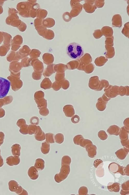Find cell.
Segmentation results:
<instances>
[{"mask_svg": "<svg viewBox=\"0 0 129 195\" xmlns=\"http://www.w3.org/2000/svg\"><path fill=\"white\" fill-rule=\"evenodd\" d=\"M66 51L68 55L74 59H80L84 54V50L82 46L76 42L69 44L67 46Z\"/></svg>", "mask_w": 129, "mask_h": 195, "instance_id": "1", "label": "cell"}, {"mask_svg": "<svg viewBox=\"0 0 129 195\" xmlns=\"http://www.w3.org/2000/svg\"><path fill=\"white\" fill-rule=\"evenodd\" d=\"M70 171L69 165H61L60 172L59 173L56 174L54 176L55 180L57 183H60L67 177Z\"/></svg>", "mask_w": 129, "mask_h": 195, "instance_id": "2", "label": "cell"}, {"mask_svg": "<svg viewBox=\"0 0 129 195\" xmlns=\"http://www.w3.org/2000/svg\"><path fill=\"white\" fill-rule=\"evenodd\" d=\"M8 185L9 189L11 192H15L19 195L28 194L27 191L15 180L10 181L8 183Z\"/></svg>", "mask_w": 129, "mask_h": 195, "instance_id": "3", "label": "cell"}, {"mask_svg": "<svg viewBox=\"0 0 129 195\" xmlns=\"http://www.w3.org/2000/svg\"><path fill=\"white\" fill-rule=\"evenodd\" d=\"M10 83L7 80L0 77V98L6 96L10 87Z\"/></svg>", "mask_w": 129, "mask_h": 195, "instance_id": "4", "label": "cell"}, {"mask_svg": "<svg viewBox=\"0 0 129 195\" xmlns=\"http://www.w3.org/2000/svg\"><path fill=\"white\" fill-rule=\"evenodd\" d=\"M6 161L7 165L12 166L19 164L20 163V160L19 156H12L7 157Z\"/></svg>", "mask_w": 129, "mask_h": 195, "instance_id": "5", "label": "cell"}, {"mask_svg": "<svg viewBox=\"0 0 129 195\" xmlns=\"http://www.w3.org/2000/svg\"><path fill=\"white\" fill-rule=\"evenodd\" d=\"M28 174L31 179L35 180L37 179L39 176L38 171L34 166H31L28 169Z\"/></svg>", "mask_w": 129, "mask_h": 195, "instance_id": "6", "label": "cell"}, {"mask_svg": "<svg viewBox=\"0 0 129 195\" xmlns=\"http://www.w3.org/2000/svg\"><path fill=\"white\" fill-rule=\"evenodd\" d=\"M63 110L65 116L67 117H71L75 114L74 109L71 105H66L64 106Z\"/></svg>", "mask_w": 129, "mask_h": 195, "instance_id": "7", "label": "cell"}, {"mask_svg": "<svg viewBox=\"0 0 129 195\" xmlns=\"http://www.w3.org/2000/svg\"><path fill=\"white\" fill-rule=\"evenodd\" d=\"M38 131L35 134V138L38 141H43L45 139V134L39 126H38Z\"/></svg>", "mask_w": 129, "mask_h": 195, "instance_id": "8", "label": "cell"}, {"mask_svg": "<svg viewBox=\"0 0 129 195\" xmlns=\"http://www.w3.org/2000/svg\"><path fill=\"white\" fill-rule=\"evenodd\" d=\"M45 163V161L43 159L38 158L35 161L34 166L38 170H42L44 168Z\"/></svg>", "mask_w": 129, "mask_h": 195, "instance_id": "9", "label": "cell"}, {"mask_svg": "<svg viewBox=\"0 0 129 195\" xmlns=\"http://www.w3.org/2000/svg\"><path fill=\"white\" fill-rule=\"evenodd\" d=\"M21 147L18 144H15L13 145L11 148L12 154L13 156H20V150Z\"/></svg>", "mask_w": 129, "mask_h": 195, "instance_id": "10", "label": "cell"}, {"mask_svg": "<svg viewBox=\"0 0 129 195\" xmlns=\"http://www.w3.org/2000/svg\"><path fill=\"white\" fill-rule=\"evenodd\" d=\"M41 149L43 154H47L49 152L50 149V144L46 142L42 143Z\"/></svg>", "mask_w": 129, "mask_h": 195, "instance_id": "11", "label": "cell"}, {"mask_svg": "<svg viewBox=\"0 0 129 195\" xmlns=\"http://www.w3.org/2000/svg\"><path fill=\"white\" fill-rule=\"evenodd\" d=\"M28 133L30 135L35 134L38 131V126L30 125L28 127Z\"/></svg>", "mask_w": 129, "mask_h": 195, "instance_id": "12", "label": "cell"}, {"mask_svg": "<svg viewBox=\"0 0 129 195\" xmlns=\"http://www.w3.org/2000/svg\"><path fill=\"white\" fill-rule=\"evenodd\" d=\"M64 139L63 134L61 133H57L54 136V139L56 142L59 144H61L63 142Z\"/></svg>", "mask_w": 129, "mask_h": 195, "instance_id": "13", "label": "cell"}, {"mask_svg": "<svg viewBox=\"0 0 129 195\" xmlns=\"http://www.w3.org/2000/svg\"><path fill=\"white\" fill-rule=\"evenodd\" d=\"M46 141L47 143H54V134L52 133H48L45 134Z\"/></svg>", "mask_w": 129, "mask_h": 195, "instance_id": "14", "label": "cell"}, {"mask_svg": "<svg viewBox=\"0 0 129 195\" xmlns=\"http://www.w3.org/2000/svg\"><path fill=\"white\" fill-rule=\"evenodd\" d=\"M71 161V159L69 156L68 155L64 156L61 159V165H69Z\"/></svg>", "mask_w": 129, "mask_h": 195, "instance_id": "15", "label": "cell"}, {"mask_svg": "<svg viewBox=\"0 0 129 195\" xmlns=\"http://www.w3.org/2000/svg\"><path fill=\"white\" fill-rule=\"evenodd\" d=\"M39 110V112L40 114L43 116H47L49 113V110L46 107H43Z\"/></svg>", "mask_w": 129, "mask_h": 195, "instance_id": "16", "label": "cell"}, {"mask_svg": "<svg viewBox=\"0 0 129 195\" xmlns=\"http://www.w3.org/2000/svg\"><path fill=\"white\" fill-rule=\"evenodd\" d=\"M30 122L31 125H36L39 124V120L38 117L34 116L31 118Z\"/></svg>", "mask_w": 129, "mask_h": 195, "instance_id": "17", "label": "cell"}, {"mask_svg": "<svg viewBox=\"0 0 129 195\" xmlns=\"http://www.w3.org/2000/svg\"><path fill=\"white\" fill-rule=\"evenodd\" d=\"M79 117L77 115H75L71 119L72 122L74 123H76L79 122Z\"/></svg>", "mask_w": 129, "mask_h": 195, "instance_id": "18", "label": "cell"}, {"mask_svg": "<svg viewBox=\"0 0 129 195\" xmlns=\"http://www.w3.org/2000/svg\"><path fill=\"white\" fill-rule=\"evenodd\" d=\"M3 164V159L2 156L1 155H0V167H2Z\"/></svg>", "mask_w": 129, "mask_h": 195, "instance_id": "19", "label": "cell"}, {"mask_svg": "<svg viewBox=\"0 0 129 195\" xmlns=\"http://www.w3.org/2000/svg\"><path fill=\"white\" fill-rule=\"evenodd\" d=\"M0 155H1V151H0Z\"/></svg>", "mask_w": 129, "mask_h": 195, "instance_id": "20", "label": "cell"}]
</instances>
